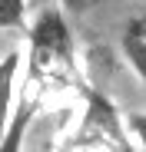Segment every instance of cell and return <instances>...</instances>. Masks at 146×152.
<instances>
[{"instance_id":"cell-4","label":"cell","mask_w":146,"mask_h":152,"mask_svg":"<svg viewBox=\"0 0 146 152\" xmlns=\"http://www.w3.org/2000/svg\"><path fill=\"white\" fill-rule=\"evenodd\" d=\"M123 53H126L130 66L136 69V76L146 83V13L133 17L123 27Z\"/></svg>"},{"instance_id":"cell-3","label":"cell","mask_w":146,"mask_h":152,"mask_svg":"<svg viewBox=\"0 0 146 152\" xmlns=\"http://www.w3.org/2000/svg\"><path fill=\"white\" fill-rule=\"evenodd\" d=\"M23 66L20 50H7L0 56V145L7 136V122H10V103H13V86H17V73Z\"/></svg>"},{"instance_id":"cell-1","label":"cell","mask_w":146,"mask_h":152,"mask_svg":"<svg viewBox=\"0 0 146 152\" xmlns=\"http://www.w3.org/2000/svg\"><path fill=\"white\" fill-rule=\"evenodd\" d=\"M27 89H63L77 83V60H73V37L60 13V7L46 4L27 33Z\"/></svg>"},{"instance_id":"cell-2","label":"cell","mask_w":146,"mask_h":152,"mask_svg":"<svg viewBox=\"0 0 146 152\" xmlns=\"http://www.w3.org/2000/svg\"><path fill=\"white\" fill-rule=\"evenodd\" d=\"M70 149H133V142L126 139L119 116L113 109V103L100 93H86V113H83V126L77 129L73 142H66Z\"/></svg>"},{"instance_id":"cell-5","label":"cell","mask_w":146,"mask_h":152,"mask_svg":"<svg viewBox=\"0 0 146 152\" xmlns=\"http://www.w3.org/2000/svg\"><path fill=\"white\" fill-rule=\"evenodd\" d=\"M0 30H27V0H0Z\"/></svg>"},{"instance_id":"cell-6","label":"cell","mask_w":146,"mask_h":152,"mask_svg":"<svg viewBox=\"0 0 146 152\" xmlns=\"http://www.w3.org/2000/svg\"><path fill=\"white\" fill-rule=\"evenodd\" d=\"M126 129H130L133 139H139V145L146 149V113H130V116H126Z\"/></svg>"}]
</instances>
